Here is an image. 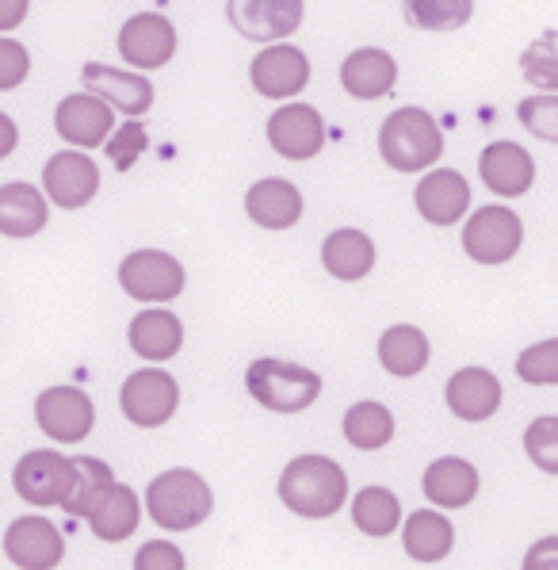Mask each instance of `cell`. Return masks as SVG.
I'll return each mask as SVG.
<instances>
[{
  "label": "cell",
  "mask_w": 558,
  "mask_h": 570,
  "mask_svg": "<svg viewBox=\"0 0 558 570\" xmlns=\"http://www.w3.org/2000/svg\"><path fill=\"white\" fill-rule=\"evenodd\" d=\"M279 498L302 521H326L345 510L348 475L329 455H299L279 475Z\"/></svg>",
  "instance_id": "cell-1"
},
{
  "label": "cell",
  "mask_w": 558,
  "mask_h": 570,
  "mask_svg": "<svg viewBox=\"0 0 558 570\" xmlns=\"http://www.w3.org/2000/svg\"><path fill=\"white\" fill-rule=\"evenodd\" d=\"M379 154L395 173H425L444 154V130L425 108H398L379 130Z\"/></svg>",
  "instance_id": "cell-2"
},
{
  "label": "cell",
  "mask_w": 558,
  "mask_h": 570,
  "mask_svg": "<svg viewBox=\"0 0 558 570\" xmlns=\"http://www.w3.org/2000/svg\"><path fill=\"white\" fill-rule=\"evenodd\" d=\"M146 505H150V517L161 529L191 532L196 524H203L207 517H211L215 494L203 475H196V471H188V468H172L150 482Z\"/></svg>",
  "instance_id": "cell-3"
},
{
  "label": "cell",
  "mask_w": 558,
  "mask_h": 570,
  "mask_svg": "<svg viewBox=\"0 0 558 570\" xmlns=\"http://www.w3.org/2000/svg\"><path fill=\"white\" fill-rule=\"evenodd\" d=\"M246 387L252 399L272 414H299L318 402L321 375L313 367L291 364V361H252L246 367Z\"/></svg>",
  "instance_id": "cell-4"
},
{
  "label": "cell",
  "mask_w": 558,
  "mask_h": 570,
  "mask_svg": "<svg viewBox=\"0 0 558 570\" xmlns=\"http://www.w3.org/2000/svg\"><path fill=\"white\" fill-rule=\"evenodd\" d=\"M525 242V223L509 207H478L464 226V249L478 265H505L520 253Z\"/></svg>",
  "instance_id": "cell-5"
},
{
  "label": "cell",
  "mask_w": 558,
  "mask_h": 570,
  "mask_svg": "<svg viewBox=\"0 0 558 570\" xmlns=\"http://www.w3.org/2000/svg\"><path fill=\"white\" fill-rule=\"evenodd\" d=\"M119 284L138 303H172L185 292V265L172 253L134 249L119 265Z\"/></svg>",
  "instance_id": "cell-6"
},
{
  "label": "cell",
  "mask_w": 558,
  "mask_h": 570,
  "mask_svg": "<svg viewBox=\"0 0 558 570\" xmlns=\"http://www.w3.org/2000/svg\"><path fill=\"white\" fill-rule=\"evenodd\" d=\"M119 406L130 425L138 429H161L165 421L177 414L180 406V387L165 367H142L123 383L119 391Z\"/></svg>",
  "instance_id": "cell-7"
},
{
  "label": "cell",
  "mask_w": 558,
  "mask_h": 570,
  "mask_svg": "<svg viewBox=\"0 0 558 570\" xmlns=\"http://www.w3.org/2000/svg\"><path fill=\"white\" fill-rule=\"evenodd\" d=\"M12 487L31 505H62L73 490V460L54 449L28 452L12 471Z\"/></svg>",
  "instance_id": "cell-8"
},
{
  "label": "cell",
  "mask_w": 558,
  "mask_h": 570,
  "mask_svg": "<svg viewBox=\"0 0 558 570\" xmlns=\"http://www.w3.org/2000/svg\"><path fill=\"white\" fill-rule=\"evenodd\" d=\"M34 421L58 444H77L92 433L96 406L84 391L77 387H47L34 399Z\"/></svg>",
  "instance_id": "cell-9"
},
{
  "label": "cell",
  "mask_w": 558,
  "mask_h": 570,
  "mask_svg": "<svg viewBox=\"0 0 558 570\" xmlns=\"http://www.w3.org/2000/svg\"><path fill=\"white\" fill-rule=\"evenodd\" d=\"M302 0H230L226 20L252 42H283L302 28Z\"/></svg>",
  "instance_id": "cell-10"
},
{
  "label": "cell",
  "mask_w": 558,
  "mask_h": 570,
  "mask_svg": "<svg viewBox=\"0 0 558 570\" xmlns=\"http://www.w3.org/2000/svg\"><path fill=\"white\" fill-rule=\"evenodd\" d=\"M249 81L268 100H291L310 85V61L291 42H272V47H265L252 58Z\"/></svg>",
  "instance_id": "cell-11"
},
{
  "label": "cell",
  "mask_w": 558,
  "mask_h": 570,
  "mask_svg": "<svg viewBox=\"0 0 558 570\" xmlns=\"http://www.w3.org/2000/svg\"><path fill=\"white\" fill-rule=\"evenodd\" d=\"M4 556L20 570H54L66 556V540L47 517H16L4 532Z\"/></svg>",
  "instance_id": "cell-12"
},
{
  "label": "cell",
  "mask_w": 558,
  "mask_h": 570,
  "mask_svg": "<svg viewBox=\"0 0 558 570\" xmlns=\"http://www.w3.org/2000/svg\"><path fill=\"white\" fill-rule=\"evenodd\" d=\"M42 191L62 210H81L100 191V169L89 154H54L42 169Z\"/></svg>",
  "instance_id": "cell-13"
},
{
  "label": "cell",
  "mask_w": 558,
  "mask_h": 570,
  "mask_svg": "<svg viewBox=\"0 0 558 570\" xmlns=\"http://www.w3.org/2000/svg\"><path fill=\"white\" fill-rule=\"evenodd\" d=\"M119 55L134 69H161L177 55V28L161 12L130 16L119 31Z\"/></svg>",
  "instance_id": "cell-14"
},
{
  "label": "cell",
  "mask_w": 558,
  "mask_h": 570,
  "mask_svg": "<svg viewBox=\"0 0 558 570\" xmlns=\"http://www.w3.org/2000/svg\"><path fill=\"white\" fill-rule=\"evenodd\" d=\"M268 142L287 161H307V157L321 154V146H326V122H321L318 108H310V104H283L268 119Z\"/></svg>",
  "instance_id": "cell-15"
},
{
  "label": "cell",
  "mask_w": 558,
  "mask_h": 570,
  "mask_svg": "<svg viewBox=\"0 0 558 570\" xmlns=\"http://www.w3.org/2000/svg\"><path fill=\"white\" fill-rule=\"evenodd\" d=\"M84 92L100 96L108 108H119L123 116L138 119L153 108V85L146 81L142 73H130V69H111L100 66V61H89L81 69Z\"/></svg>",
  "instance_id": "cell-16"
},
{
  "label": "cell",
  "mask_w": 558,
  "mask_h": 570,
  "mask_svg": "<svg viewBox=\"0 0 558 570\" xmlns=\"http://www.w3.org/2000/svg\"><path fill=\"white\" fill-rule=\"evenodd\" d=\"M54 127L58 135L66 138L69 146H81V150H96V146L108 142L111 127H116V116L111 108L92 92H77L66 96L54 111Z\"/></svg>",
  "instance_id": "cell-17"
},
{
  "label": "cell",
  "mask_w": 558,
  "mask_h": 570,
  "mask_svg": "<svg viewBox=\"0 0 558 570\" xmlns=\"http://www.w3.org/2000/svg\"><path fill=\"white\" fill-rule=\"evenodd\" d=\"M127 341L142 361L150 364H165L185 348V326L172 311L165 306H146L130 318V330H127Z\"/></svg>",
  "instance_id": "cell-18"
},
{
  "label": "cell",
  "mask_w": 558,
  "mask_h": 570,
  "mask_svg": "<svg viewBox=\"0 0 558 570\" xmlns=\"http://www.w3.org/2000/svg\"><path fill=\"white\" fill-rule=\"evenodd\" d=\"M413 204L421 210V218H429L436 226H451L467 215L470 184L464 173H456V169H432L417 184Z\"/></svg>",
  "instance_id": "cell-19"
},
{
  "label": "cell",
  "mask_w": 558,
  "mask_h": 570,
  "mask_svg": "<svg viewBox=\"0 0 558 570\" xmlns=\"http://www.w3.org/2000/svg\"><path fill=\"white\" fill-rule=\"evenodd\" d=\"M478 177L497 196H525L536 180V161L520 142H494L478 157Z\"/></svg>",
  "instance_id": "cell-20"
},
{
  "label": "cell",
  "mask_w": 558,
  "mask_h": 570,
  "mask_svg": "<svg viewBox=\"0 0 558 570\" xmlns=\"http://www.w3.org/2000/svg\"><path fill=\"white\" fill-rule=\"evenodd\" d=\"M444 399L459 421H486L501 406V383L486 367H459L444 387Z\"/></svg>",
  "instance_id": "cell-21"
},
{
  "label": "cell",
  "mask_w": 558,
  "mask_h": 570,
  "mask_svg": "<svg viewBox=\"0 0 558 570\" xmlns=\"http://www.w3.org/2000/svg\"><path fill=\"white\" fill-rule=\"evenodd\" d=\"M398 81V61L379 47H360L345 58L341 66V85L356 100H382L390 96Z\"/></svg>",
  "instance_id": "cell-22"
},
{
  "label": "cell",
  "mask_w": 558,
  "mask_h": 570,
  "mask_svg": "<svg viewBox=\"0 0 558 570\" xmlns=\"http://www.w3.org/2000/svg\"><path fill=\"white\" fill-rule=\"evenodd\" d=\"M246 215L265 230H291L302 218V191L291 180L268 177L246 191Z\"/></svg>",
  "instance_id": "cell-23"
},
{
  "label": "cell",
  "mask_w": 558,
  "mask_h": 570,
  "mask_svg": "<svg viewBox=\"0 0 558 570\" xmlns=\"http://www.w3.org/2000/svg\"><path fill=\"white\" fill-rule=\"evenodd\" d=\"M50 223V207L34 184H0V234L4 238H34Z\"/></svg>",
  "instance_id": "cell-24"
},
{
  "label": "cell",
  "mask_w": 558,
  "mask_h": 570,
  "mask_svg": "<svg viewBox=\"0 0 558 570\" xmlns=\"http://www.w3.org/2000/svg\"><path fill=\"white\" fill-rule=\"evenodd\" d=\"M421 490L440 510H464L478 494V471H475V463L459 460V455H444V460L429 463V471H425V479H421Z\"/></svg>",
  "instance_id": "cell-25"
},
{
  "label": "cell",
  "mask_w": 558,
  "mask_h": 570,
  "mask_svg": "<svg viewBox=\"0 0 558 570\" xmlns=\"http://www.w3.org/2000/svg\"><path fill=\"white\" fill-rule=\"evenodd\" d=\"M321 265L337 279H363L375 268V242L356 226L333 230L321 242Z\"/></svg>",
  "instance_id": "cell-26"
},
{
  "label": "cell",
  "mask_w": 558,
  "mask_h": 570,
  "mask_svg": "<svg viewBox=\"0 0 558 570\" xmlns=\"http://www.w3.org/2000/svg\"><path fill=\"white\" fill-rule=\"evenodd\" d=\"M456 543V529L444 513L436 510H417L406 517V532H402V548L409 559L417 563H440L444 556Z\"/></svg>",
  "instance_id": "cell-27"
},
{
  "label": "cell",
  "mask_w": 558,
  "mask_h": 570,
  "mask_svg": "<svg viewBox=\"0 0 558 570\" xmlns=\"http://www.w3.org/2000/svg\"><path fill=\"white\" fill-rule=\"evenodd\" d=\"M429 337H425L417 326H390L387 333L379 337V361L387 367L390 375H409L425 372L429 367Z\"/></svg>",
  "instance_id": "cell-28"
},
{
  "label": "cell",
  "mask_w": 558,
  "mask_h": 570,
  "mask_svg": "<svg viewBox=\"0 0 558 570\" xmlns=\"http://www.w3.org/2000/svg\"><path fill=\"white\" fill-rule=\"evenodd\" d=\"M89 529L103 543H123L130 532L138 529V498L130 487H111L103 494V502L89 513Z\"/></svg>",
  "instance_id": "cell-29"
},
{
  "label": "cell",
  "mask_w": 558,
  "mask_h": 570,
  "mask_svg": "<svg viewBox=\"0 0 558 570\" xmlns=\"http://www.w3.org/2000/svg\"><path fill=\"white\" fill-rule=\"evenodd\" d=\"M345 441L360 452L387 449L395 441V414H390L382 402H356L341 421Z\"/></svg>",
  "instance_id": "cell-30"
},
{
  "label": "cell",
  "mask_w": 558,
  "mask_h": 570,
  "mask_svg": "<svg viewBox=\"0 0 558 570\" xmlns=\"http://www.w3.org/2000/svg\"><path fill=\"white\" fill-rule=\"evenodd\" d=\"M116 487V475L103 460L96 455H77L73 460V490L66 494L62 510L69 517H89L96 505L103 502V494Z\"/></svg>",
  "instance_id": "cell-31"
},
{
  "label": "cell",
  "mask_w": 558,
  "mask_h": 570,
  "mask_svg": "<svg viewBox=\"0 0 558 570\" xmlns=\"http://www.w3.org/2000/svg\"><path fill=\"white\" fill-rule=\"evenodd\" d=\"M352 521L368 537H390L402 521V505L387 487H368L352 498Z\"/></svg>",
  "instance_id": "cell-32"
},
{
  "label": "cell",
  "mask_w": 558,
  "mask_h": 570,
  "mask_svg": "<svg viewBox=\"0 0 558 570\" xmlns=\"http://www.w3.org/2000/svg\"><path fill=\"white\" fill-rule=\"evenodd\" d=\"M402 8L421 31H459L475 16V0H406Z\"/></svg>",
  "instance_id": "cell-33"
},
{
  "label": "cell",
  "mask_w": 558,
  "mask_h": 570,
  "mask_svg": "<svg viewBox=\"0 0 558 570\" xmlns=\"http://www.w3.org/2000/svg\"><path fill=\"white\" fill-rule=\"evenodd\" d=\"M525 77L536 89L555 92L558 89V55H555V31H544L536 42L525 50Z\"/></svg>",
  "instance_id": "cell-34"
},
{
  "label": "cell",
  "mask_w": 558,
  "mask_h": 570,
  "mask_svg": "<svg viewBox=\"0 0 558 570\" xmlns=\"http://www.w3.org/2000/svg\"><path fill=\"white\" fill-rule=\"evenodd\" d=\"M517 375L531 387H551L558 383V341H539L528 353H520Z\"/></svg>",
  "instance_id": "cell-35"
},
{
  "label": "cell",
  "mask_w": 558,
  "mask_h": 570,
  "mask_svg": "<svg viewBox=\"0 0 558 570\" xmlns=\"http://www.w3.org/2000/svg\"><path fill=\"white\" fill-rule=\"evenodd\" d=\"M525 449L547 475H558V417H536L525 433Z\"/></svg>",
  "instance_id": "cell-36"
},
{
  "label": "cell",
  "mask_w": 558,
  "mask_h": 570,
  "mask_svg": "<svg viewBox=\"0 0 558 570\" xmlns=\"http://www.w3.org/2000/svg\"><path fill=\"white\" fill-rule=\"evenodd\" d=\"M520 122H525L536 138L555 142V138H558V96L555 92L528 96V100L520 104Z\"/></svg>",
  "instance_id": "cell-37"
},
{
  "label": "cell",
  "mask_w": 558,
  "mask_h": 570,
  "mask_svg": "<svg viewBox=\"0 0 558 570\" xmlns=\"http://www.w3.org/2000/svg\"><path fill=\"white\" fill-rule=\"evenodd\" d=\"M146 142H150V138H146L142 122H123L116 135H108V142H103V146H108L111 165H116L119 173H127L130 165H134L138 157L146 154Z\"/></svg>",
  "instance_id": "cell-38"
},
{
  "label": "cell",
  "mask_w": 558,
  "mask_h": 570,
  "mask_svg": "<svg viewBox=\"0 0 558 570\" xmlns=\"http://www.w3.org/2000/svg\"><path fill=\"white\" fill-rule=\"evenodd\" d=\"M31 73V55L23 42L8 39V35H0V92L8 89H20L23 81H28Z\"/></svg>",
  "instance_id": "cell-39"
},
{
  "label": "cell",
  "mask_w": 558,
  "mask_h": 570,
  "mask_svg": "<svg viewBox=\"0 0 558 570\" xmlns=\"http://www.w3.org/2000/svg\"><path fill=\"white\" fill-rule=\"evenodd\" d=\"M185 551L169 540H150L138 548L134 556V570H185Z\"/></svg>",
  "instance_id": "cell-40"
},
{
  "label": "cell",
  "mask_w": 558,
  "mask_h": 570,
  "mask_svg": "<svg viewBox=\"0 0 558 570\" xmlns=\"http://www.w3.org/2000/svg\"><path fill=\"white\" fill-rule=\"evenodd\" d=\"M525 570H558V537H544L531 543Z\"/></svg>",
  "instance_id": "cell-41"
},
{
  "label": "cell",
  "mask_w": 558,
  "mask_h": 570,
  "mask_svg": "<svg viewBox=\"0 0 558 570\" xmlns=\"http://www.w3.org/2000/svg\"><path fill=\"white\" fill-rule=\"evenodd\" d=\"M28 8H31V0H0V35L20 28V23L28 20Z\"/></svg>",
  "instance_id": "cell-42"
},
{
  "label": "cell",
  "mask_w": 558,
  "mask_h": 570,
  "mask_svg": "<svg viewBox=\"0 0 558 570\" xmlns=\"http://www.w3.org/2000/svg\"><path fill=\"white\" fill-rule=\"evenodd\" d=\"M16 146H20V127H16L12 116H4V111H0V157H8Z\"/></svg>",
  "instance_id": "cell-43"
}]
</instances>
